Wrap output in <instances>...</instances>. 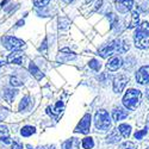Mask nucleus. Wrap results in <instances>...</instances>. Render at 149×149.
<instances>
[{"mask_svg":"<svg viewBox=\"0 0 149 149\" xmlns=\"http://www.w3.org/2000/svg\"><path fill=\"white\" fill-rule=\"evenodd\" d=\"M134 42L136 48L146 49L149 45V23L142 22L139 24L134 33Z\"/></svg>","mask_w":149,"mask_h":149,"instance_id":"1","label":"nucleus"},{"mask_svg":"<svg viewBox=\"0 0 149 149\" xmlns=\"http://www.w3.org/2000/svg\"><path fill=\"white\" fill-rule=\"evenodd\" d=\"M129 49V43L128 42H122L119 40H115L112 42H110L109 44H106L105 47H103L100 50H99L98 55L102 56L103 58H107L110 56H113L117 52L119 53H124Z\"/></svg>","mask_w":149,"mask_h":149,"instance_id":"2","label":"nucleus"},{"mask_svg":"<svg viewBox=\"0 0 149 149\" xmlns=\"http://www.w3.org/2000/svg\"><path fill=\"white\" fill-rule=\"evenodd\" d=\"M141 99H142V93L139 90H135V88H130L125 92L123 97V106L124 109H127L129 111H134L139 107L140 103H141Z\"/></svg>","mask_w":149,"mask_h":149,"instance_id":"3","label":"nucleus"},{"mask_svg":"<svg viewBox=\"0 0 149 149\" xmlns=\"http://www.w3.org/2000/svg\"><path fill=\"white\" fill-rule=\"evenodd\" d=\"M111 117L109 115L107 111L105 110H98L95 115H94V127L98 131H109V129L111 128Z\"/></svg>","mask_w":149,"mask_h":149,"instance_id":"4","label":"nucleus"},{"mask_svg":"<svg viewBox=\"0 0 149 149\" xmlns=\"http://www.w3.org/2000/svg\"><path fill=\"white\" fill-rule=\"evenodd\" d=\"M3 45L5 49L11 52H16V50H22V49L25 48V42L17 38V37L13 36H5L1 40Z\"/></svg>","mask_w":149,"mask_h":149,"instance_id":"5","label":"nucleus"},{"mask_svg":"<svg viewBox=\"0 0 149 149\" xmlns=\"http://www.w3.org/2000/svg\"><path fill=\"white\" fill-rule=\"evenodd\" d=\"M91 129V115L90 113H86L80 122L78 123V125L75 127L74 131L78 132V134H82V135H87L90 132Z\"/></svg>","mask_w":149,"mask_h":149,"instance_id":"6","label":"nucleus"},{"mask_svg":"<svg viewBox=\"0 0 149 149\" xmlns=\"http://www.w3.org/2000/svg\"><path fill=\"white\" fill-rule=\"evenodd\" d=\"M129 82V78L125 74H118L113 79V92L115 93H122L124 88L127 87V84Z\"/></svg>","mask_w":149,"mask_h":149,"instance_id":"7","label":"nucleus"},{"mask_svg":"<svg viewBox=\"0 0 149 149\" xmlns=\"http://www.w3.org/2000/svg\"><path fill=\"white\" fill-rule=\"evenodd\" d=\"M74 58H77V54L74 52H72V50H69V49H67V48L62 49V50L58 53L57 57H56L57 62H60V63H66V62L72 61Z\"/></svg>","mask_w":149,"mask_h":149,"instance_id":"8","label":"nucleus"},{"mask_svg":"<svg viewBox=\"0 0 149 149\" xmlns=\"http://www.w3.org/2000/svg\"><path fill=\"white\" fill-rule=\"evenodd\" d=\"M136 81L140 85L149 84V66L141 67L136 73Z\"/></svg>","mask_w":149,"mask_h":149,"instance_id":"9","label":"nucleus"},{"mask_svg":"<svg viewBox=\"0 0 149 149\" xmlns=\"http://www.w3.org/2000/svg\"><path fill=\"white\" fill-rule=\"evenodd\" d=\"M115 5L119 13H128L134 6V0H116Z\"/></svg>","mask_w":149,"mask_h":149,"instance_id":"10","label":"nucleus"},{"mask_svg":"<svg viewBox=\"0 0 149 149\" xmlns=\"http://www.w3.org/2000/svg\"><path fill=\"white\" fill-rule=\"evenodd\" d=\"M24 60H25V55L23 54L22 50L12 52L7 56V62H8V63H13V65H23Z\"/></svg>","mask_w":149,"mask_h":149,"instance_id":"11","label":"nucleus"},{"mask_svg":"<svg viewBox=\"0 0 149 149\" xmlns=\"http://www.w3.org/2000/svg\"><path fill=\"white\" fill-rule=\"evenodd\" d=\"M123 65V60L120 56H113L109 60V62L106 63V68L110 70V72H116Z\"/></svg>","mask_w":149,"mask_h":149,"instance_id":"12","label":"nucleus"},{"mask_svg":"<svg viewBox=\"0 0 149 149\" xmlns=\"http://www.w3.org/2000/svg\"><path fill=\"white\" fill-rule=\"evenodd\" d=\"M128 117V111L127 109H123V107H115L112 111V119L115 122H119L123 120Z\"/></svg>","mask_w":149,"mask_h":149,"instance_id":"13","label":"nucleus"},{"mask_svg":"<svg viewBox=\"0 0 149 149\" xmlns=\"http://www.w3.org/2000/svg\"><path fill=\"white\" fill-rule=\"evenodd\" d=\"M0 142L4 144H12V140L10 137V131L6 125H0Z\"/></svg>","mask_w":149,"mask_h":149,"instance_id":"14","label":"nucleus"},{"mask_svg":"<svg viewBox=\"0 0 149 149\" xmlns=\"http://www.w3.org/2000/svg\"><path fill=\"white\" fill-rule=\"evenodd\" d=\"M62 149H80V141L77 137H70L62 143Z\"/></svg>","mask_w":149,"mask_h":149,"instance_id":"15","label":"nucleus"},{"mask_svg":"<svg viewBox=\"0 0 149 149\" xmlns=\"http://www.w3.org/2000/svg\"><path fill=\"white\" fill-rule=\"evenodd\" d=\"M29 72H30V74L36 80H42L44 78V74L41 72V69L37 67L36 63H35V62H32V61L29 63Z\"/></svg>","mask_w":149,"mask_h":149,"instance_id":"16","label":"nucleus"},{"mask_svg":"<svg viewBox=\"0 0 149 149\" xmlns=\"http://www.w3.org/2000/svg\"><path fill=\"white\" fill-rule=\"evenodd\" d=\"M120 137H122V135L119 134L118 129L116 128V129H112L109 132V135L106 136V141L109 143H118L120 141Z\"/></svg>","mask_w":149,"mask_h":149,"instance_id":"17","label":"nucleus"},{"mask_svg":"<svg viewBox=\"0 0 149 149\" xmlns=\"http://www.w3.org/2000/svg\"><path fill=\"white\" fill-rule=\"evenodd\" d=\"M118 131L119 134L122 135V137L124 139H129L130 135H131V127L129 125V124H125V123H122L118 125Z\"/></svg>","mask_w":149,"mask_h":149,"instance_id":"18","label":"nucleus"},{"mask_svg":"<svg viewBox=\"0 0 149 149\" xmlns=\"http://www.w3.org/2000/svg\"><path fill=\"white\" fill-rule=\"evenodd\" d=\"M62 109H63V103L62 102H57L55 106H48L47 107V112L50 116H55V115H60Z\"/></svg>","mask_w":149,"mask_h":149,"instance_id":"19","label":"nucleus"},{"mask_svg":"<svg viewBox=\"0 0 149 149\" xmlns=\"http://www.w3.org/2000/svg\"><path fill=\"white\" fill-rule=\"evenodd\" d=\"M30 105H31V98H30V95H25V97L22 98L19 106H18V110L20 111V112H23V111L28 110L30 107Z\"/></svg>","mask_w":149,"mask_h":149,"instance_id":"20","label":"nucleus"},{"mask_svg":"<svg viewBox=\"0 0 149 149\" xmlns=\"http://www.w3.org/2000/svg\"><path fill=\"white\" fill-rule=\"evenodd\" d=\"M18 91L17 90H12V88H6L5 92H4V99L7 102V103H12L13 99L16 98Z\"/></svg>","mask_w":149,"mask_h":149,"instance_id":"21","label":"nucleus"},{"mask_svg":"<svg viewBox=\"0 0 149 149\" xmlns=\"http://www.w3.org/2000/svg\"><path fill=\"white\" fill-rule=\"evenodd\" d=\"M36 132V128L32 125H25L20 129V135L23 137H30L31 135H33Z\"/></svg>","mask_w":149,"mask_h":149,"instance_id":"22","label":"nucleus"},{"mask_svg":"<svg viewBox=\"0 0 149 149\" xmlns=\"http://www.w3.org/2000/svg\"><path fill=\"white\" fill-rule=\"evenodd\" d=\"M139 24H140V15L137 11H134L131 13V20H130L129 28H137Z\"/></svg>","mask_w":149,"mask_h":149,"instance_id":"23","label":"nucleus"},{"mask_svg":"<svg viewBox=\"0 0 149 149\" xmlns=\"http://www.w3.org/2000/svg\"><path fill=\"white\" fill-rule=\"evenodd\" d=\"M81 146L84 149H92L94 147V141L92 137H85L81 141Z\"/></svg>","mask_w":149,"mask_h":149,"instance_id":"24","label":"nucleus"},{"mask_svg":"<svg viewBox=\"0 0 149 149\" xmlns=\"http://www.w3.org/2000/svg\"><path fill=\"white\" fill-rule=\"evenodd\" d=\"M88 67H90L91 69L98 72L99 69L102 68V65H100V62H99L97 58H92V60H90V62H88Z\"/></svg>","mask_w":149,"mask_h":149,"instance_id":"25","label":"nucleus"},{"mask_svg":"<svg viewBox=\"0 0 149 149\" xmlns=\"http://www.w3.org/2000/svg\"><path fill=\"white\" fill-rule=\"evenodd\" d=\"M10 84H11V86H13V87H19V86L23 85V81L17 77H11L10 78Z\"/></svg>","mask_w":149,"mask_h":149,"instance_id":"26","label":"nucleus"},{"mask_svg":"<svg viewBox=\"0 0 149 149\" xmlns=\"http://www.w3.org/2000/svg\"><path fill=\"white\" fill-rule=\"evenodd\" d=\"M49 3H50V0H33V4H35V6H37V7H44V6H47Z\"/></svg>","mask_w":149,"mask_h":149,"instance_id":"27","label":"nucleus"},{"mask_svg":"<svg viewBox=\"0 0 149 149\" xmlns=\"http://www.w3.org/2000/svg\"><path fill=\"white\" fill-rule=\"evenodd\" d=\"M144 135H147V128L143 129V130H140V131H136L135 135H134V137L136 140H142L144 137Z\"/></svg>","mask_w":149,"mask_h":149,"instance_id":"28","label":"nucleus"},{"mask_svg":"<svg viewBox=\"0 0 149 149\" xmlns=\"http://www.w3.org/2000/svg\"><path fill=\"white\" fill-rule=\"evenodd\" d=\"M119 149H135V144L131 142H124Z\"/></svg>","mask_w":149,"mask_h":149,"instance_id":"29","label":"nucleus"},{"mask_svg":"<svg viewBox=\"0 0 149 149\" xmlns=\"http://www.w3.org/2000/svg\"><path fill=\"white\" fill-rule=\"evenodd\" d=\"M11 149H23V144H20L19 142H13L11 146Z\"/></svg>","mask_w":149,"mask_h":149,"instance_id":"30","label":"nucleus"},{"mask_svg":"<svg viewBox=\"0 0 149 149\" xmlns=\"http://www.w3.org/2000/svg\"><path fill=\"white\" fill-rule=\"evenodd\" d=\"M38 149H56V147H55L54 144H45V146L40 147Z\"/></svg>","mask_w":149,"mask_h":149,"instance_id":"31","label":"nucleus"},{"mask_svg":"<svg viewBox=\"0 0 149 149\" xmlns=\"http://www.w3.org/2000/svg\"><path fill=\"white\" fill-rule=\"evenodd\" d=\"M63 1H65V3H67V4H69V3H72V1H73V0H63Z\"/></svg>","mask_w":149,"mask_h":149,"instance_id":"32","label":"nucleus"},{"mask_svg":"<svg viewBox=\"0 0 149 149\" xmlns=\"http://www.w3.org/2000/svg\"><path fill=\"white\" fill-rule=\"evenodd\" d=\"M26 149H35V148H32L30 144H28V146H26Z\"/></svg>","mask_w":149,"mask_h":149,"instance_id":"33","label":"nucleus"},{"mask_svg":"<svg viewBox=\"0 0 149 149\" xmlns=\"http://www.w3.org/2000/svg\"><path fill=\"white\" fill-rule=\"evenodd\" d=\"M3 65H5V62H4V61H0V67H1Z\"/></svg>","mask_w":149,"mask_h":149,"instance_id":"34","label":"nucleus"},{"mask_svg":"<svg viewBox=\"0 0 149 149\" xmlns=\"http://www.w3.org/2000/svg\"><path fill=\"white\" fill-rule=\"evenodd\" d=\"M147 95H148V99H149V90L147 91Z\"/></svg>","mask_w":149,"mask_h":149,"instance_id":"35","label":"nucleus"}]
</instances>
